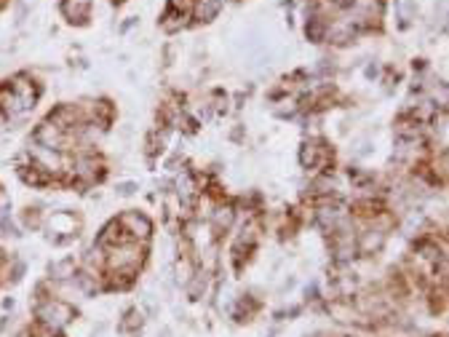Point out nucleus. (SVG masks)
I'll use <instances>...</instances> for the list:
<instances>
[{"mask_svg":"<svg viewBox=\"0 0 449 337\" xmlns=\"http://www.w3.org/2000/svg\"><path fill=\"white\" fill-rule=\"evenodd\" d=\"M145 260V252L139 241H123L118 246H110V255H107V267L116 270V273H134Z\"/></svg>","mask_w":449,"mask_h":337,"instance_id":"1","label":"nucleus"},{"mask_svg":"<svg viewBox=\"0 0 449 337\" xmlns=\"http://www.w3.org/2000/svg\"><path fill=\"white\" fill-rule=\"evenodd\" d=\"M70 319H72V308L65 300L48 297V300H40V305H38V321L48 329H54V332L67 326Z\"/></svg>","mask_w":449,"mask_h":337,"instance_id":"2","label":"nucleus"},{"mask_svg":"<svg viewBox=\"0 0 449 337\" xmlns=\"http://www.w3.org/2000/svg\"><path fill=\"white\" fill-rule=\"evenodd\" d=\"M99 177H102V163H99L96 155H92V153H81V155L72 161V172H70V179H72V182L89 187V185H94Z\"/></svg>","mask_w":449,"mask_h":337,"instance_id":"3","label":"nucleus"},{"mask_svg":"<svg viewBox=\"0 0 449 337\" xmlns=\"http://www.w3.org/2000/svg\"><path fill=\"white\" fill-rule=\"evenodd\" d=\"M33 140L35 145H40V148H51V150H67V145H70V137H67V131L62 126H57L54 121H43V123H38V128H35V134H33Z\"/></svg>","mask_w":449,"mask_h":337,"instance_id":"4","label":"nucleus"},{"mask_svg":"<svg viewBox=\"0 0 449 337\" xmlns=\"http://www.w3.org/2000/svg\"><path fill=\"white\" fill-rule=\"evenodd\" d=\"M118 225H121V231L128 241H148L150 233H153V222L142 211H123L118 217Z\"/></svg>","mask_w":449,"mask_h":337,"instance_id":"5","label":"nucleus"},{"mask_svg":"<svg viewBox=\"0 0 449 337\" xmlns=\"http://www.w3.org/2000/svg\"><path fill=\"white\" fill-rule=\"evenodd\" d=\"M27 153H30V158H33L35 166H40L48 177H62L65 166H67V158H65V153L62 150H51V148L35 145V148H30Z\"/></svg>","mask_w":449,"mask_h":337,"instance_id":"6","label":"nucleus"},{"mask_svg":"<svg viewBox=\"0 0 449 337\" xmlns=\"http://www.w3.org/2000/svg\"><path fill=\"white\" fill-rule=\"evenodd\" d=\"M48 231H51V238L57 241V244H65L70 241L75 233H78V220H75V214H70V211H54L51 217H48Z\"/></svg>","mask_w":449,"mask_h":337,"instance_id":"7","label":"nucleus"},{"mask_svg":"<svg viewBox=\"0 0 449 337\" xmlns=\"http://www.w3.org/2000/svg\"><path fill=\"white\" fill-rule=\"evenodd\" d=\"M9 89L16 94V99L22 102L24 110H33L35 102H38V83H35L30 75H16V78L9 83Z\"/></svg>","mask_w":449,"mask_h":337,"instance_id":"8","label":"nucleus"},{"mask_svg":"<svg viewBox=\"0 0 449 337\" xmlns=\"http://www.w3.org/2000/svg\"><path fill=\"white\" fill-rule=\"evenodd\" d=\"M59 11L70 24H86L92 19V0H62Z\"/></svg>","mask_w":449,"mask_h":337,"instance_id":"9","label":"nucleus"},{"mask_svg":"<svg viewBox=\"0 0 449 337\" xmlns=\"http://www.w3.org/2000/svg\"><path fill=\"white\" fill-rule=\"evenodd\" d=\"M326 155H329V150H326L323 142H305L302 150H299V163L305 169H316V166L326 163Z\"/></svg>","mask_w":449,"mask_h":337,"instance_id":"10","label":"nucleus"},{"mask_svg":"<svg viewBox=\"0 0 449 337\" xmlns=\"http://www.w3.org/2000/svg\"><path fill=\"white\" fill-rule=\"evenodd\" d=\"M356 246L361 255H377L385 246V231L382 228H369L367 233H361L356 238Z\"/></svg>","mask_w":449,"mask_h":337,"instance_id":"11","label":"nucleus"},{"mask_svg":"<svg viewBox=\"0 0 449 337\" xmlns=\"http://www.w3.org/2000/svg\"><path fill=\"white\" fill-rule=\"evenodd\" d=\"M177 193H179L184 206H193L198 193H201V185H198V179L190 172H182V175L177 177Z\"/></svg>","mask_w":449,"mask_h":337,"instance_id":"12","label":"nucleus"},{"mask_svg":"<svg viewBox=\"0 0 449 337\" xmlns=\"http://www.w3.org/2000/svg\"><path fill=\"white\" fill-rule=\"evenodd\" d=\"M19 177H22L27 185H33V187H40V185H48V182H51V177H48L40 166H35L33 161L19 166Z\"/></svg>","mask_w":449,"mask_h":337,"instance_id":"13","label":"nucleus"},{"mask_svg":"<svg viewBox=\"0 0 449 337\" xmlns=\"http://www.w3.org/2000/svg\"><path fill=\"white\" fill-rule=\"evenodd\" d=\"M219 11H222V0H196V9H193L198 22H214Z\"/></svg>","mask_w":449,"mask_h":337,"instance_id":"14","label":"nucleus"},{"mask_svg":"<svg viewBox=\"0 0 449 337\" xmlns=\"http://www.w3.org/2000/svg\"><path fill=\"white\" fill-rule=\"evenodd\" d=\"M48 273H51V279L54 281H72L75 279V260L72 257H65V260H57V263H51L48 267Z\"/></svg>","mask_w":449,"mask_h":337,"instance_id":"15","label":"nucleus"},{"mask_svg":"<svg viewBox=\"0 0 449 337\" xmlns=\"http://www.w3.org/2000/svg\"><path fill=\"white\" fill-rule=\"evenodd\" d=\"M123 241H128L126 236H123V231H121V225H118V220L113 222H107L102 228V233H99V246H118V244H123Z\"/></svg>","mask_w":449,"mask_h":337,"instance_id":"16","label":"nucleus"},{"mask_svg":"<svg viewBox=\"0 0 449 337\" xmlns=\"http://www.w3.org/2000/svg\"><path fill=\"white\" fill-rule=\"evenodd\" d=\"M233 220H235V209L233 206H217V209L211 211V225H214V231H231Z\"/></svg>","mask_w":449,"mask_h":337,"instance_id":"17","label":"nucleus"},{"mask_svg":"<svg viewBox=\"0 0 449 337\" xmlns=\"http://www.w3.org/2000/svg\"><path fill=\"white\" fill-rule=\"evenodd\" d=\"M163 30H169V33H177V30H182L184 27V11H177V9H172L169 6V11H166V16H163Z\"/></svg>","mask_w":449,"mask_h":337,"instance_id":"18","label":"nucleus"},{"mask_svg":"<svg viewBox=\"0 0 449 337\" xmlns=\"http://www.w3.org/2000/svg\"><path fill=\"white\" fill-rule=\"evenodd\" d=\"M396 11H399L401 24H409L412 19H417V6L412 0H399V3H396Z\"/></svg>","mask_w":449,"mask_h":337,"instance_id":"19","label":"nucleus"},{"mask_svg":"<svg viewBox=\"0 0 449 337\" xmlns=\"http://www.w3.org/2000/svg\"><path fill=\"white\" fill-rule=\"evenodd\" d=\"M22 225L27 231H38V228H43V214L40 209H24L22 211Z\"/></svg>","mask_w":449,"mask_h":337,"instance_id":"20","label":"nucleus"},{"mask_svg":"<svg viewBox=\"0 0 449 337\" xmlns=\"http://www.w3.org/2000/svg\"><path fill=\"white\" fill-rule=\"evenodd\" d=\"M193 273H196V267H193V260L190 257H182L179 263H177V279L187 284V281L193 279Z\"/></svg>","mask_w":449,"mask_h":337,"instance_id":"21","label":"nucleus"},{"mask_svg":"<svg viewBox=\"0 0 449 337\" xmlns=\"http://www.w3.org/2000/svg\"><path fill=\"white\" fill-rule=\"evenodd\" d=\"M139 326H142V314H139V311H131V314L126 316V321H123V329H126V332H134Z\"/></svg>","mask_w":449,"mask_h":337,"instance_id":"22","label":"nucleus"},{"mask_svg":"<svg viewBox=\"0 0 449 337\" xmlns=\"http://www.w3.org/2000/svg\"><path fill=\"white\" fill-rule=\"evenodd\" d=\"M9 211H11V196L0 190V220H6V217H9Z\"/></svg>","mask_w":449,"mask_h":337,"instance_id":"23","label":"nucleus"},{"mask_svg":"<svg viewBox=\"0 0 449 337\" xmlns=\"http://www.w3.org/2000/svg\"><path fill=\"white\" fill-rule=\"evenodd\" d=\"M134 190H137V182H121V185H118V193H121V196H131Z\"/></svg>","mask_w":449,"mask_h":337,"instance_id":"24","label":"nucleus"},{"mask_svg":"<svg viewBox=\"0 0 449 337\" xmlns=\"http://www.w3.org/2000/svg\"><path fill=\"white\" fill-rule=\"evenodd\" d=\"M33 337H54V329H48V326H38V329H35L33 332Z\"/></svg>","mask_w":449,"mask_h":337,"instance_id":"25","label":"nucleus"},{"mask_svg":"<svg viewBox=\"0 0 449 337\" xmlns=\"http://www.w3.org/2000/svg\"><path fill=\"white\" fill-rule=\"evenodd\" d=\"M6 121H9V118H6L3 113H0V128H6Z\"/></svg>","mask_w":449,"mask_h":337,"instance_id":"26","label":"nucleus"},{"mask_svg":"<svg viewBox=\"0 0 449 337\" xmlns=\"http://www.w3.org/2000/svg\"><path fill=\"white\" fill-rule=\"evenodd\" d=\"M3 3H6V0H0V6H3Z\"/></svg>","mask_w":449,"mask_h":337,"instance_id":"27","label":"nucleus"},{"mask_svg":"<svg viewBox=\"0 0 449 337\" xmlns=\"http://www.w3.org/2000/svg\"><path fill=\"white\" fill-rule=\"evenodd\" d=\"M116 3H123V0H116Z\"/></svg>","mask_w":449,"mask_h":337,"instance_id":"28","label":"nucleus"}]
</instances>
